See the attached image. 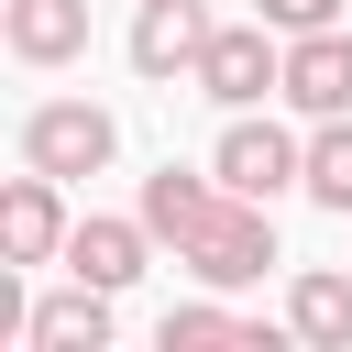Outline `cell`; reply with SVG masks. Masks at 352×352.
I'll return each instance as SVG.
<instances>
[{"instance_id":"10","label":"cell","mask_w":352,"mask_h":352,"mask_svg":"<svg viewBox=\"0 0 352 352\" xmlns=\"http://www.w3.org/2000/svg\"><path fill=\"white\" fill-rule=\"evenodd\" d=\"M143 242H154V231H143V209H132V220H77V231H66V275H88V286H110V297H121V286L143 275Z\"/></svg>"},{"instance_id":"3","label":"cell","mask_w":352,"mask_h":352,"mask_svg":"<svg viewBox=\"0 0 352 352\" xmlns=\"http://www.w3.org/2000/svg\"><path fill=\"white\" fill-rule=\"evenodd\" d=\"M209 176L231 187V198H286V187H308V143L286 132V121H253V110H231V132H220V154H209Z\"/></svg>"},{"instance_id":"1","label":"cell","mask_w":352,"mask_h":352,"mask_svg":"<svg viewBox=\"0 0 352 352\" xmlns=\"http://www.w3.org/2000/svg\"><path fill=\"white\" fill-rule=\"evenodd\" d=\"M176 264H187L198 286H220V297H231V286H264V264H286V253H275V209H264V198H220V220H209L198 242H176Z\"/></svg>"},{"instance_id":"6","label":"cell","mask_w":352,"mask_h":352,"mask_svg":"<svg viewBox=\"0 0 352 352\" xmlns=\"http://www.w3.org/2000/svg\"><path fill=\"white\" fill-rule=\"evenodd\" d=\"M297 121H341L352 110V33H286V88H275Z\"/></svg>"},{"instance_id":"5","label":"cell","mask_w":352,"mask_h":352,"mask_svg":"<svg viewBox=\"0 0 352 352\" xmlns=\"http://www.w3.org/2000/svg\"><path fill=\"white\" fill-rule=\"evenodd\" d=\"M66 176H44V165H22L11 187H0V264H66V198H55Z\"/></svg>"},{"instance_id":"8","label":"cell","mask_w":352,"mask_h":352,"mask_svg":"<svg viewBox=\"0 0 352 352\" xmlns=\"http://www.w3.org/2000/svg\"><path fill=\"white\" fill-rule=\"evenodd\" d=\"M22 341H33V352H110V286L66 275V286L22 319Z\"/></svg>"},{"instance_id":"12","label":"cell","mask_w":352,"mask_h":352,"mask_svg":"<svg viewBox=\"0 0 352 352\" xmlns=\"http://www.w3.org/2000/svg\"><path fill=\"white\" fill-rule=\"evenodd\" d=\"M286 330H297V341H319V352H352V275L308 264V275L286 286Z\"/></svg>"},{"instance_id":"13","label":"cell","mask_w":352,"mask_h":352,"mask_svg":"<svg viewBox=\"0 0 352 352\" xmlns=\"http://www.w3.org/2000/svg\"><path fill=\"white\" fill-rule=\"evenodd\" d=\"M308 198H319L330 220H352V110L308 132Z\"/></svg>"},{"instance_id":"4","label":"cell","mask_w":352,"mask_h":352,"mask_svg":"<svg viewBox=\"0 0 352 352\" xmlns=\"http://www.w3.org/2000/svg\"><path fill=\"white\" fill-rule=\"evenodd\" d=\"M110 154H121V121L99 99H44L22 121V165H44V176H99Z\"/></svg>"},{"instance_id":"2","label":"cell","mask_w":352,"mask_h":352,"mask_svg":"<svg viewBox=\"0 0 352 352\" xmlns=\"http://www.w3.org/2000/svg\"><path fill=\"white\" fill-rule=\"evenodd\" d=\"M187 88H209L220 110H253V99H275V88H286V33H275L264 11H253V22H220Z\"/></svg>"},{"instance_id":"15","label":"cell","mask_w":352,"mask_h":352,"mask_svg":"<svg viewBox=\"0 0 352 352\" xmlns=\"http://www.w3.org/2000/svg\"><path fill=\"white\" fill-rule=\"evenodd\" d=\"M264 22H275V33H330L341 0H264Z\"/></svg>"},{"instance_id":"14","label":"cell","mask_w":352,"mask_h":352,"mask_svg":"<svg viewBox=\"0 0 352 352\" xmlns=\"http://www.w3.org/2000/svg\"><path fill=\"white\" fill-rule=\"evenodd\" d=\"M220 341H253V352H264V330H253V319H231L220 297H198V308H165V352H220Z\"/></svg>"},{"instance_id":"9","label":"cell","mask_w":352,"mask_h":352,"mask_svg":"<svg viewBox=\"0 0 352 352\" xmlns=\"http://www.w3.org/2000/svg\"><path fill=\"white\" fill-rule=\"evenodd\" d=\"M220 198H231L220 176H176V165H165V176H143V198H132V209H143V231H154V242H198V231L220 220Z\"/></svg>"},{"instance_id":"11","label":"cell","mask_w":352,"mask_h":352,"mask_svg":"<svg viewBox=\"0 0 352 352\" xmlns=\"http://www.w3.org/2000/svg\"><path fill=\"white\" fill-rule=\"evenodd\" d=\"M0 33L22 66H66V55H88V0H11Z\"/></svg>"},{"instance_id":"7","label":"cell","mask_w":352,"mask_h":352,"mask_svg":"<svg viewBox=\"0 0 352 352\" xmlns=\"http://www.w3.org/2000/svg\"><path fill=\"white\" fill-rule=\"evenodd\" d=\"M209 33H220V22H209L198 0H143V11H132V66H143V77H198Z\"/></svg>"}]
</instances>
